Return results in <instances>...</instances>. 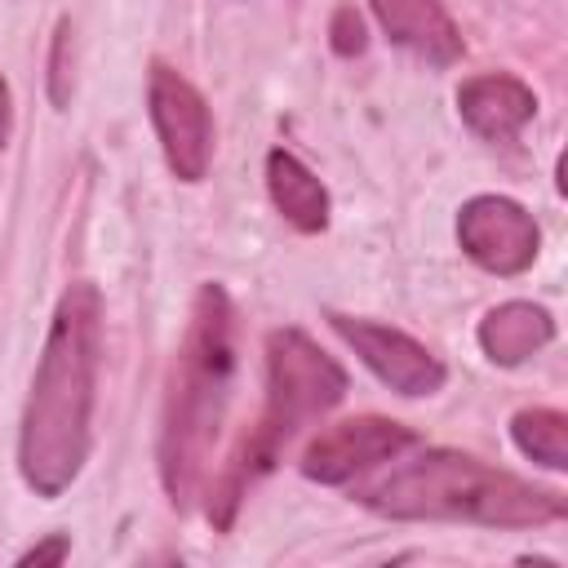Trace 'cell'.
<instances>
[{"label": "cell", "instance_id": "17", "mask_svg": "<svg viewBox=\"0 0 568 568\" xmlns=\"http://www.w3.org/2000/svg\"><path fill=\"white\" fill-rule=\"evenodd\" d=\"M9 129H13V93H9V80L0 75V151L9 146Z\"/></svg>", "mask_w": 568, "mask_h": 568}, {"label": "cell", "instance_id": "14", "mask_svg": "<svg viewBox=\"0 0 568 568\" xmlns=\"http://www.w3.org/2000/svg\"><path fill=\"white\" fill-rule=\"evenodd\" d=\"M44 84H49V102L58 106V111H67V102H71V18H58V27H53V40H49V75H44Z\"/></svg>", "mask_w": 568, "mask_h": 568}, {"label": "cell", "instance_id": "1", "mask_svg": "<svg viewBox=\"0 0 568 568\" xmlns=\"http://www.w3.org/2000/svg\"><path fill=\"white\" fill-rule=\"evenodd\" d=\"M102 368V293L89 280L67 284L53 306L44 351L18 426V470L36 497H62L93 448V404Z\"/></svg>", "mask_w": 568, "mask_h": 568}, {"label": "cell", "instance_id": "4", "mask_svg": "<svg viewBox=\"0 0 568 568\" xmlns=\"http://www.w3.org/2000/svg\"><path fill=\"white\" fill-rule=\"evenodd\" d=\"M346 399V368L320 351L302 328L266 333V404L253 430L235 444L226 466L209 484V519L213 528H231L248 488L280 462V453L302 435V426L320 422Z\"/></svg>", "mask_w": 568, "mask_h": 568}, {"label": "cell", "instance_id": "16", "mask_svg": "<svg viewBox=\"0 0 568 568\" xmlns=\"http://www.w3.org/2000/svg\"><path fill=\"white\" fill-rule=\"evenodd\" d=\"M67 555H71V537H67V532H49L44 541L27 546V550L18 555V564H22V568H31V564H62Z\"/></svg>", "mask_w": 568, "mask_h": 568}, {"label": "cell", "instance_id": "3", "mask_svg": "<svg viewBox=\"0 0 568 568\" xmlns=\"http://www.w3.org/2000/svg\"><path fill=\"white\" fill-rule=\"evenodd\" d=\"M355 501L404 524H475V528H546L568 515L559 488L497 470L457 448H426L404 466L355 488Z\"/></svg>", "mask_w": 568, "mask_h": 568}, {"label": "cell", "instance_id": "9", "mask_svg": "<svg viewBox=\"0 0 568 568\" xmlns=\"http://www.w3.org/2000/svg\"><path fill=\"white\" fill-rule=\"evenodd\" d=\"M457 115L484 142H515L524 124H532L537 115V93L510 71H484V75L462 80Z\"/></svg>", "mask_w": 568, "mask_h": 568}, {"label": "cell", "instance_id": "2", "mask_svg": "<svg viewBox=\"0 0 568 568\" xmlns=\"http://www.w3.org/2000/svg\"><path fill=\"white\" fill-rule=\"evenodd\" d=\"M235 382V306L222 284H200L182 346L169 364L164 413H160V484L164 497L186 510L209 484V457L231 404Z\"/></svg>", "mask_w": 568, "mask_h": 568}, {"label": "cell", "instance_id": "12", "mask_svg": "<svg viewBox=\"0 0 568 568\" xmlns=\"http://www.w3.org/2000/svg\"><path fill=\"white\" fill-rule=\"evenodd\" d=\"M266 191H271L275 213H280L293 231H302V235H320V231L328 226V213H333V204H328V186H324V182H320L293 151L275 146V151L266 155Z\"/></svg>", "mask_w": 568, "mask_h": 568}, {"label": "cell", "instance_id": "10", "mask_svg": "<svg viewBox=\"0 0 568 568\" xmlns=\"http://www.w3.org/2000/svg\"><path fill=\"white\" fill-rule=\"evenodd\" d=\"M377 27L386 31L390 44L408 49L413 58L430 67H453L466 53V40L444 9V0H368Z\"/></svg>", "mask_w": 568, "mask_h": 568}, {"label": "cell", "instance_id": "13", "mask_svg": "<svg viewBox=\"0 0 568 568\" xmlns=\"http://www.w3.org/2000/svg\"><path fill=\"white\" fill-rule=\"evenodd\" d=\"M510 439L528 462L555 475L568 470V417L559 408H519L510 417Z\"/></svg>", "mask_w": 568, "mask_h": 568}, {"label": "cell", "instance_id": "5", "mask_svg": "<svg viewBox=\"0 0 568 568\" xmlns=\"http://www.w3.org/2000/svg\"><path fill=\"white\" fill-rule=\"evenodd\" d=\"M146 111H151V129L160 138L169 173L178 182H204L213 164V115H209L204 93L169 62H151Z\"/></svg>", "mask_w": 568, "mask_h": 568}, {"label": "cell", "instance_id": "15", "mask_svg": "<svg viewBox=\"0 0 568 568\" xmlns=\"http://www.w3.org/2000/svg\"><path fill=\"white\" fill-rule=\"evenodd\" d=\"M328 44L337 58H355L368 49V31H364V18L355 4H337L333 18H328Z\"/></svg>", "mask_w": 568, "mask_h": 568}, {"label": "cell", "instance_id": "11", "mask_svg": "<svg viewBox=\"0 0 568 568\" xmlns=\"http://www.w3.org/2000/svg\"><path fill=\"white\" fill-rule=\"evenodd\" d=\"M475 337L497 368H515L555 342V315L537 302H501L479 320Z\"/></svg>", "mask_w": 568, "mask_h": 568}, {"label": "cell", "instance_id": "6", "mask_svg": "<svg viewBox=\"0 0 568 568\" xmlns=\"http://www.w3.org/2000/svg\"><path fill=\"white\" fill-rule=\"evenodd\" d=\"M462 253L488 275H524L541 253L537 217L510 195H470L457 213Z\"/></svg>", "mask_w": 568, "mask_h": 568}, {"label": "cell", "instance_id": "8", "mask_svg": "<svg viewBox=\"0 0 568 568\" xmlns=\"http://www.w3.org/2000/svg\"><path fill=\"white\" fill-rule=\"evenodd\" d=\"M413 444H417V430L404 426V422H390V417H377V413L346 417V422L320 430L306 444L302 475L315 479V484L337 488V484H351L355 475H364L377 462H395Z\"/></svg>", "mask_w": 568, "mask_h": 568}, {"label": "cell", "instance_id": "7", "mask_svg": "<svg viewBox=\"0 0 568 568\" xmlns=\"http://www.w3.org/2000/svg\"><path fill=\"white\" fill-rule=\"evenodd\" d=\"M328 324L333 333L359 355V364L386 382L395 395L404 399H422V395H435L444 390L448 382V368L435 351H426L417 337L390 328V324H377V320H359V315H342V311H328Z\"/></svg>", "mask_w": 568, "mask_h": 568}]
</instances>
